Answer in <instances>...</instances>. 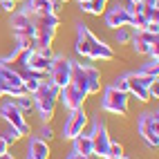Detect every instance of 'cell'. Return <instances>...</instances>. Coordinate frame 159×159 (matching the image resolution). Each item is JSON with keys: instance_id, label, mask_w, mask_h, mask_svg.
Here are the masks:
<instances>
[{"instance_id": "cell-2", "label": "cell", "mask_w": 159, "mask_h": 159, "mask_svg": "<svg viewBox=\"0 0 159 159\" xmlns=\"http://www.w3.org/2000/svg\"><path fill=\"white\" fill-rule=\"evenodd\" d=\"M31 101H34V108L38 110L43 123H47V121H52L54 110H56V103H58V88L49 79H45L38 85V90L31 94Z\"/></svg>"}, {"instance_id": "cell-29", "label": "cell", "mask_w": 159, "mask_h": 159, "mask_svg": "<svg viewBox=\"0 0 159 159\" xmlns=\"http://www.w3.org/2000/svg\"><path fill=\"white\" fill-rule=\"evenodd\" d=\"M143 5H146V7H155V9H157L159 0H143Z\"/></svg>"}, {"instance_id": "cell-20", "label": "cell", "mask_w": 159, "mask_h": 159, "mask_svg": "<svg viewBox=\"0 0 159 159\" xmlns=\"http://www.w3.org/2000/svg\"><path fill=\"white\" fill-rule=\"evenodd\" d=\"M139 72L141 74H148V76H159V63H157V58H150L148 63H143Z\"/></svg>"}, {"instance_id": "cell-15", "label": "cell", "mask_w": 159, "mask_h": 159, "mask_svg": "<svg viewBox=\"0 0 159 159\" xmlns=\"http://www.w3.org/2000/svg\"><path fill=\"white\" fill-rule=\"evenodd\" d=\"M103 20H105V27L110 29H119V27H132V20L134 16L130 14L128 7L123 5H114L112 9H108V11H103Z\"/></svg>"}, {"instance_id": "cell-18", "label": "cell", "mask_w": 159, "mask_h": 159, "mask_svg": "<svg viewBox=\"0 0 159 159\" xmlns=\"http://www.w3.org/2000/svg\"><path fill=\"white\" fill-rule=\"evenodd\" d=\"M74 152H81V155H94V146H92V137L90 134H76L74 137Z\"/></svg>"}, {"instance_id": "cell-34", "label": "cell", "mask_w": 159, "mask_h": 159, "mask_svg": "<svg viewBox=\"0 0 159 159\" xmlns=\"http://www.w3.org/2000/svg\"><path fill=\"white\" fill-rule=\"evenodd\" d=\"M56 2H67V0H56Z\"/></svg>"}, {"instance_id": "cell-21", "label": "cell", "mask_w": 159, "mask_h": 159, "mask_svg": "<svg viewBox=\"0 0 159 159\" xmlns=\"http://www.w3.org/2000/svg\"><path fill=\"white\" fill-rule=\"evenodd\" d=\"M16 105H18L20 110H23V114L31 112V110H34V101H31V94H25V97H18V99H16Z\"/></svg>"}, {"instance_id": "cell-3", "label": "cell", "mask_w": 159, "mask_h": 159, "mask_svg": "<svg viewBox=\"0 0 159 159\" xmlns=\"http://www.w3.org/2000/svg\"><path fill=\"white\" fill-rule=\"evenodd\" d=\"M70 81L76 85L79 90H83L90 97V94L101 92V72L92 65H83V63H74L72 61V76Z\"/></svg>"}, {"instance_id": "cell-28", "label": "cell", "mask_w": 159, "mask_h": 159, "mask_svg": "<svg viewBox=\"0 0 159 159\" xmlns=\"http://www.w3.org/2000/svg\"><path fill=\"white\" fill-rule=\"evenodd\" d=\"M2 152H9V141L0 134V155H2Z\"/></svg>"}, {"instance_id": "cell-12", "label": "cell", "mask_w": 159, "mask_h": 159, "mask_svg": "<svg viewBox=\"0 0 159 159\" xmlns=\"http://www.w3.org/2000/svg\"><path fill=\"white\" fill-rule=\"evenodd\" d=\"M92 146H94V155L97 157H103V159H108L110 155V134H108V128H105V123L101 119H94V125H92Z\"/></svg>"}, {"instance_id": "cell-13", "label": "cell", "mask_w": 159, "mask_h": 159, "mask_svg": "<svg viewBox=\"0 0 159 159\" xmlns=\"http://www.w3.org/2000/svg\"><path fill=\"white\" fill-rule=\"evenodd\" d=\"M58 101L65 105L67 112H72V110H79V108H83V105H85L88 94L83 92V90H79V88L70 81L67 85H63V88L58 90Z\"/></svg>"}, {"instance_id": "cell-32", "label": "cell", "mask_w": 159, "mask_h": 159, "mask_svg": "<svg viewBox=\"0 0 159 159\" xmlns=\"http://www.w3.org/2000/svg\"><path fill=\"white\" fill-rule=\"evenodd\" d=\"M76 2H79V5H81V2H88V0H76Z\"/></svg>"}, {"instance_id": "cell-11", "label": "cell", "mask_w": 159, "mask_h": 159, "mask_svg": "<svg viewBox=\"0 0 159 159\" xmlns=\"http://www.w3.org/2000/svg\"><path fill=\"white\" fill-rule=\"evenodd\" d=\"M49 81L61 90L63 85L70 83V76H72V61L67 56H54L52 58V65H49V72H47Z\"/></svg>"}, {"instance_id": "cell-9", "label": "cell", "mask_w": 159, "mask_h": 159, "mask_svg": "<svg viewBox=\"0 0 159 159\" xmlns=\"http://www.w3.org/2000/svg\"><path fill=\"white\" fill-rule=\"evenodd\" d=\"M9 27H11L16 38H36V25L31 14L23 11V9H16L9 18Z\"/></svg>"}, {"instance_id": "cell-35", "label": "cell", "mask_w": 159, "mask_h": 159, "mask_svg": "<svg viewBox=\"0 0 159 159\" xmlns=\"http://www.w3.org/2000/svg\"><path fill=\"white\" fill-rule=\"evenodd\" d=\"M0 2H2V0H0Z\"/></svg>"}, {"instance_id": "cell-7", "label": "cell", "mask_w": 159, "mask_h": 159, "mask_svg": "<svg viewBox=\"0 0 159 159\" xmlns=\"http://www.w3.org/2000/svg\"><path fill=\"white\" fill-rule=\"evenodd\" d=\"M137 130H139V134L143 137V141L150 148L159 146V116H157V112H143V114H139Z\"/></svg>"}, {"instance_id": "cell-16", "label": "cell", "mask_w": 159, "mask_h": 159, "mask_svg": "<svg viewBox=\"0 0 159 159\" xmlns=\"http://www.w3.org/2000/svg\"><path fill=\"white\" fill-rule=\"evenodd\" d=\"M49 143L43 141L40 137H31L25 150V159H49Z\"/></svg>"}, {"instance_id": "cell-23", "label": "cell", "mask_w": 159, "mask_h": 159, "mask_svg": "<svg viewBox=\"0 0 159 159\" xmlns=\"http://www.w3.org/2000/svg\"><path fill=\"white\" fill-rule=\"evenodd\" d=\"M38 137H40L43 141H47V143H49L52 139H54V130H52V125H49V123H43V128H40Z\"/></svg>"}, {"instance_id": "cell-25", "label": "cell", "mask_w": 159, "mask_h": 159, "mask_svg": "<svg viewBox=\"0 0 159 159\" xmlns=\"http://www.w3.org/2000/svg\"><path fill=\"white\" fill-rule=\"evenodd\" d=\"M119 155H123V146L119 141H110V155L108 157H119Z\"/></svg>"}, {"instance_id": "cell-31", "label": "cell", "mask_w": 159, "mask_h": 159, "mask_svg": "<svg viewBox=\"0 0 159 159\" xmlns=\"http://www.w3.org/2000/svg\"><path fill=\"white\" fill-rule=\"evenodd\" d=\"M108 159H130V157H125V155H119V157H108Z\"/></svg>"}, {"instance_id": "cell-33", "label": "cell", "mask_w": 159, "mask_h": 159, "mask_svg": "<svg viewBox=\"0 0 159 159\" xmlns=\"http://www.w3.org/2000/svg\"><path fill=\"white\" fill-rule=\"evenodd\" d=\"M128 2H139V0H128Z\"/></svg>"}, {"instance_id": "cell-6", "label": "cell", "mask_w": 159, "mask_h": 159, "mask_svg": "<svg viewBox=\"0 0 159 159\" xmlns=\"http://www.w3.org/2000/svg\"><path fill=\"white\" fill-rule=\"evenodd\" d=\"M0 116H2V119L9 123V128H14L20 137H29L31 128H29V123H27V119H25L23 110L16 105V101L2 103V108H0Z\"/></svg>"}, {"instance_id": "cell-10", "label": "cell", "mask_w": 159, "mask_h": 159, "mask_svg": "<svg viewBox=\"0 0 159 159\" xmlns=\"http://www.w3.org/2000/svg\"><path fill=\"white\" fill-rule=\"evenodd\" d=\"M132 49L137 54H146L150 58H159V52H157V34L148 29H134L132 34Z\"/></svg>"}, {"instance_id": "cell-22", "label": "cell", "mask_w": 159, "mask_h": 159, "mask_svg": "<svg viewBox=\"0 0 159 159\" xmlns=\"http://www.w3.org/2000/svg\"><path fill=\"white\" fill-rule=\"evenodd\" d=\"M130 38H132V34L128 31V27H119V29H114V40H116L119 45L130 43Z\"/></svg>"}, {"instance_id": "cell-17", "label": "cell", "mask_w": 159, "mask_h": 159, "mask_svg": "<svg viewBox=\"0 0 159 159\" xmlns=\"http://www.w3.org/2000/svg\"><path fill=\"white\" fill-rule=\"evenodd\" d=\"M23 11L27 14H34V16H40V14H54L56 11V2L54 0H27Z\"/></svg>"}, {"instance_id": "cell-26", "label": "cell", "mask_w": 159, "mask_h": 159, "mask_svg": "<svg viewBox=\"0 0 159 159\" xmlns=\"http://www.w3.org/2000/svg\"><path fill=\"white\" fill-rule=\"evenodd\" d=\"M112 85L116 88V90H121V92H128V81H125V76H121V79H116Z\"/></svg>"}, {"instance_id": "cell-30", "label": "cell", "mask_w": 159, "mask_h": 159, "mask_svg": "<svg viewBox=\"0 0 159 159\" xmlns=\"http://www.w3.org/2000/svg\"><path fill=\"white\" fill-rule=\"evenodd\" d=\"M0 159H16V157H11L9 152H2V155H0Z\"/></svg>"}, {"instance_id": "cell-5", "label": "cell", "mask_w": 159, "mask_h": 159, "mask_svg": "<svg viewBox=\"0 0 159 159\" xmlns=\"http://www.w3.org/2000/svg\"><path fill=\"white\" fill-rule=\"evenodd\" d=\"M128 105H130V94L128 92L116 90L114 85L105 88L103 99H101V110L103 112H110L114 116H125L128 114Z\"/></svg>"}, {"instance_id": "cell-8", "label": "cell", "mask_w": 159, "mask_h": 159, "mask_svg": "<svg viewBox=\"0 0 159 159\" xmlns=\"http://www.w3.org/2000/svg\"><path fill=\"white\" fill-rule=\"evenodd\" d=\"M125 81H128V94L137 97V101H150V94H148V88L157 81V76H148V74L141 72H132V74H125Z\"/></svg>"}, {"instance_id": "cell-14", "label": "cell", "mask_w": 159, "mask_h": 159, "mask_svg": "<svg viewBox=\"0 0 159 159\" xmlns=\"http://www.w3.org/2000/svg\"><path fill=\"white\" fill-rule=\"evenodd\" d=\"M88 125V114H85V108H79V110H72L67 114L65 123H63V139H74L76 134L83 132V128Z\"/></svg>"}, {"instance_id": "cell-1", "label": "cell", "mask_w": 159, "mask_h": 159, "mask_svg": "<svg viewBox=\"0 0 159 159\" xmlns=\"http://www.w3.org/2000/svg\"><path fill=\"white\" fill-rule=\"evenodd\" d=\"M76 54L90 61H112L114 58V49L110 45H105L101 38L92 34V29L88 25H76Z\"/></svg>"}, {"instance_id": "cell-24", "label": "cell", "mask_w": 159, "mask_h": 159, "mask_svg": "<svg viewBox=\"0 0 159 159\" xmlns=\"http://www.w3.org/2000/svg\"><path fill=\"white\" fill-rule=\"evenodd\" d=\"M16 7H18V0H2V2H0V9H2V11H9V14H14Z\"/></svg>"}, {"instance_id": "cell-27", "label": "cell", "mask_w": 159, "mask_h": 159, "mask_svg": "<svg viewBox=\"0 0 159 159\" xmlns=\"http://www.w3.org/2000/svg\"><path fill=\"white\" fill-rule=\"evenodd\" d=\"M67 159H94V155H81V152H74V150H72V152L67 155Z\"/></svg>"}, {"instance_id": "cell-4", "label": "cell", "mask_w": 159, "mask_h": 159, "mask_svg": "<svg viewBox=\"0 0 159 159\" xmlns=\"http://www.w3.org/2000/svg\"><path fill=\"white\" fill-rule=\"evenodd\" d=\"M25 88H23V76L20 72L11 65H7L5 61H0V97H25Z\"/></svg>"}, {"instance_id": "cell-19", "label": "cell", "mask_w": 159, "mask_h": 159, "mask_svg": "<svg viewBox=\"0 0 159 159\" xmlns=\"http://www.w3.org/2000/svg\"><path fill=\"white\" fill-rule=\"evenodd\" d=\"M108 7V0H88V2H81L79 9L83 14H92V16H101Z\"/></svg>"}]
</instances>
